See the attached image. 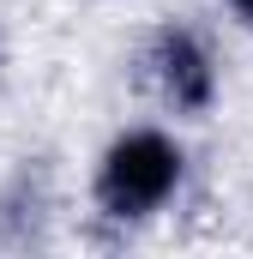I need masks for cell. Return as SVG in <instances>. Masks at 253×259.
<instances>
[{
  "mask_svg": "<svg viewBox=\"0 0 253 259\" xmlns=\"http://www.w3.org/2000/svg\"><path fill=\"white\" fill-rule=\"evenodd\" d=\"M175 175H181V157H175V145L163 133H126L109 151L103 175H97V199L115 217H139V211H151V205L169 199Z\"/></svg>",
  "mask_w": 253,
  "mask_h": 259,
  "instance_id": "obj_1",
  "label": "cell"
},
{
  "mask_svg": "<svg viewBox=\"0 0 253 259\" xmlns=\"http://www.w3.org/2000/svg\"><path fill=\"white\" fill-rule=\"evenodd\" d=\"M157 66H163V91H169L175 109H205L211 103V66H205V55H199L193 36H181V30L163 36Z\"/></svg>",
  "mask_w": 253,
  "mask_h": 259,
  "instance_id": "obj_2",
  "label": "cell"
},
{
  "mask_svg": "<svg viewBox=\"0 0 253 259\" xmlns=\"http://www.w3.org/2000/svg\"><path fill=\"white\" fill-rule=\"evenodd\" d=\"M235 6H241V12H247V18H253V0H235Z\"/></svg>",
  "mask_w": 253,
  "mask_h": 259,
  "instance_id": "obj_3",
  "label": "cell"
}]
</instances>
